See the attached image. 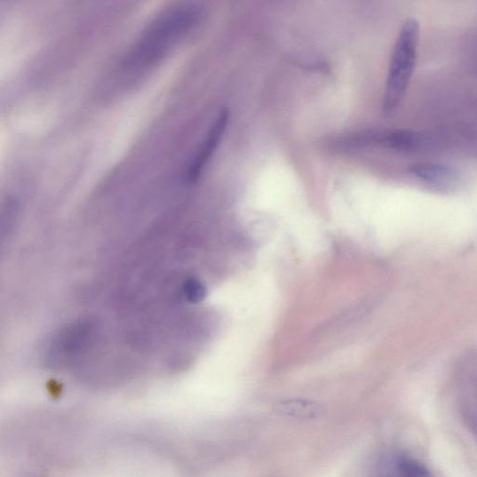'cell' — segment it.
<instances>
[{"label":"cell","mask_w":477,"mask_h":477,"mask_svg":"<svg viewBox=\"0 0 477 477\" xmlns=\"http://www.w3.org/2000/svg\"><path fill=\"white\" fill-rule=\"evenodd\" d=\"M203 14V7L195 3L167 6L141 32L126 53L123 67L129 70H140L155 65L199 25Z\"/></svg>","instance_id":"1"},{"label":"cell","mask_w":477,"mask_h":477,"mask_svg":"<svg viewBox=\"0 0 477 477\" xmlns=\"http://www.w3.org/2000/svg\"><path fill=\"white\" fill-rule=\"evenodd\" d=\"M274 409L281 416L298 419H315L323 413V408L320 404L306 399L281 401Z\"/></svg>","instance_id":"5"},{"label":"cell","mask_w":477,"mask_h":477,"mask_svg":"<svg viewBox=\"0 0 477 477\" xmlns=\"http://www.w3.org/2000/svg\"><path fill=\"white\" fill-rule=\"evenodd\" d=\"M409 173L427 187L437 192H450L462 182L461 173L449 164L417 163L409 167Z\"/></svg>","instance_id":"4"},{"label":"cell","mask_w":477,"mask_h":477,"mask_svg":"<svg viewBox=\"0 0 477 477\" xmlns=\"http://www.w3.org/2000/svg\"><path fill=\"white\" fill-rule=\"evenodd\" d=\"M419 24L415 18H409L401 27L392 52L383 110L386 115L394 113L402 104L417 65Z\"/></svg>","instance_id":"2"},{"label":"cell","mask_w":477,"mask_h":477,"mask_svg":"<svg viewBox=\"0 0 477 477\" xmlns=\"http://www.w3.org/2000/svg\"><path fill=\"white\" fill-rule=\"evenodd\" d=\"M228 121H230V112L224 108L219 113L212 126L210 127L203 144L185 171V180L187 183H195L200 179L204 168L221 143Z\"/></svg>","instance_id":"3"},{"label":"cell","mask_w":477,"mask_h":477,"mask_svg":"<svg viewBox=\"0 0 477 477\" xmlns=\"http://www.w3.org/2000/svg\"><path fill=\"white\" fill-rule=\"evenodd\" d=\"M397 468L401 477H432L426 466L411 457H401Z\"/></svg>","instance_id":"6"}]
</instances>
